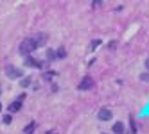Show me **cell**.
I'll use <instances>...</instances> for the list:
<instances>
[{
  "label": "cell",
  "mask_w": 149,
  "mask_h": 134,
  "mask_svg": "<svg viewBox=\"0 0 149 134\" xmlns=\"http://www.w3.org/2000/svg\"><path fill=\"white\" fill-rule=\"evenodd\" d=\"M56 57H59V59L67 57V52H65V48H58V54H56Z\"/></svg>",
  "instance_id": "obj_10"
},
{
  "label": "cell",
  "mask_w": 149,
  "mask_h": 134,
  "mask_svg": "<svg viewBox=\"0 0 149 134\" xmlns=\"http://www.w3.org/2000/svg\"><path fill=\"white\" fill-rule=\"evenodd\" d=\"M101 134H108V132H101Z\"/></svg>",
  "instance_id": "obj_19"
},
{
  "label": "cell",
  "mask_w": 149,
  "mask_h": 134,
  "mask_svg": "<svg viewBox=\"0 0 149 134\" xmlns=\"http://www.w3.org/2000/svg\"><path fill=\"white\" fill-rule=\"evenodd\" d=\"M20 109H22V100H15V102L9 104V113H16Z\"/></svg>",
  "instance_id": "obj_7"
},
{
  "label": "cell",
  "mask_w": 149,
  "mask_h": 134,
  "mask_svg": "<svg viewBox=\"0 0 149 134\" xmlns=\"http://www.w3.org/2000/svg\"><path fill=\"white\" fill-rule=\"evenodd\" d=\"M97 45H99V41H93V43H90V48H95Z\"/></svg>",
  "instance_id": "obj_16"
},
{
  "label": "cell",
  "mask_w": 149,
  "mask_h": 134,
  "mask_svg": "<svg viewBox=\"0 0 149 134\" xmlns=\"http://www.w3.org/2000/svg\"><path fill=\"white\" fill-rule=\"evenodd\" d=\"M131 131L136 132V125H135V120H131Z\"/></svg>",
  "instance_id": "obj_15"
},
{
  "label": "cell",
  "mask_w": 149,
  "mask_h": 134,
  "mask_svg": "<svg viewBox=\"0 0 149 134\" xmlns=\"http://www.w3.org/2000/svg\"><path fill=\"white\" fill-rule=\"evenodd\" d=\"M33 50H36L34 48V45H33V41H31V38H27V39H24L22 43H20V47H18V54H22V56H29Z\"/></svg>",
  "instance_id": "obj_1"
},
{
  "label": "cell",
  "mask_w": 149,
  "mask_h": 134,
  "mask_svg": "<svg viewBox=\"0 0 149 134\" xmlns=\"http://www.w3.org/2000/svg\"><path fill=\"white\" fill-rule=\"evenodd\" d=\"M113 134H124V123L122 122H115L113 123Z\"/></svg>",
  "instance_id": "obj_8"
},
{
  "label": "cell",
  "mask_w": 149,
  "mask_h": 134,
  "mask_svg": "<svg viewBox=\"0 0 149 134\" xmlns=\"http://www.w3.org/2000/svg\"><path fill=\"white\" fill-rule=\"evenodd\" d=\"M31 84V79L27 77V79H22V80H20V86H22V88H27Z\"/></svg>",
  "instance_id": "obj_11"
},
{
  "label": "cell",
  "mask_w": 149,
  "mask_h": 134,
  "mask_svg": "<svg viewBox=\"0 0 149 134\" xmlns=\"http://www.w3.org/2000/svg\"><path fill=\"white\" fill-rule=\"evenodd\" d=\"M47 39H49V36H47L45 32H38V34H34L33 38H31V41H33L34 48H38V47H43V45L47 43Z\"/></svg>",
  "instance_id": "obj_2"
},
{
  "label": "cell",
  "mask_w": 149,
  "mask_h": 134,
  "mask_svg": "<svg viewBox=\"0 0 149 134\" xmlns=\"http://www.w3.org/2000/svg\"><path fill=\"white\" fill-rule=\"evenodd\" d=\"M54 57H56V54L52 50H47V59H54Z\"/></svg>",
  "instance_id": "obj_12"
},
{
  "label": "cell",
  "mask_w": 149,
  "mask_h": 134,
  "mask_svg": "<svg viewBox=\"0 0 149 134\" xmlns=\"http://www.w3.org/2000/svg\"><path fill=\"white\" fill-rule=\"evenodd\" d=\"M2 122L6 123V125H7V123H11V116H9V115H6V116L2 118Z\"/></svg>",
  "instance_id": "obj_13"
},
{
  "label": "cell",
  "mask_w": 149,
  "mask_h": 134,
  "mask_svg": "<svg viewBox=\"0 0 149 134\" xmlns=\"http://www.w3.org/2000/svg\"><path fill=\"white\" fill-rule=\"evenodd\" d=\"M92 86H93L92 77H83V80L77 84V89H81V91H84V89H92Z\"/></svg>",
  "instance_id": "obj_5"
},
{
  "label": "cell",
  "mask_w": 149,
  "mask_h": 134,
  "mask_svg": "<svg viewBox=\"0 0 149 134\" xmlns=\"http://www.w3.org/2000/svg\"><path fill=\"white\" fill-rule=\"evenodd\" d=\"M25 66L41 68V66H43V63H41V61H38V59H34V57H31V56H27V57H25Z\"/></svg>",
  "instance_id": "obj_6"
},
{
  "label": "cell",
  "mask_w": 149,
  "mask_h": 134,
  "mask_svg": "<svg viewBox=\"0 0 149 134\" xmlns=\"http://www.w3.org/2000/svg\"><path fill=\"white\" fill-rule=\"evenodd\" d=\"M146 68H147V70H149V57H147V59H146Z\"/></svg>",
  "instance_id": "obj_17"
},
{
  "label": "cell",
  "mask_w": 149,
  "mask_h": 134,
  "mask_svg": "<svg viewBox=\"0 0 149 134\" xmlns=\"http://www.w3.org/2000/svg\"><path fill=\"white\" fill-rule=\"evenodd\" d=\"M6 75H7L9 79H20V77H22V70H20V68H15L13 65H7V66H6Z\"/></svg>",
  "instance_id": "obj_3"
},
{
  "label": "cell",
  "mask_w": 149,
  "mask_h": 134,
  "mask_svg": "<svg viewBox=\"0 0 149 134\" xmlns=\"http://www.w3.org/2000/svg\"><path fill=\"white\" fill-rule=\"evenodd\" d=\"M140 79H142L144 82H149V74H142V75H140Z\"/></svg>",
  "instance_id": "obj_14"
},
{
  "label": "cell",
  "mask_w": 149,
  "mask_h": 134,
  "mask_svg": "<svg viewBox=\"0 0 149 134\" xmlns=\"http://www.w3.org/2000/svg\"><path fill=\"white\" fill-rule=\"evenodd\" d=\"M111 116H113V113H111L110 109H106V107L99 109V113H97V118H99L101 122H110V120H111Z\"/></svg>",
  "instance_id": "obj_4"
},
{
  "label": "cell",
  "mask_w": 149,
  "mask_h": 134,
  "mask_svg": "<svg viewBox=\"0 0 149 134\" xmlns=\"http://www.w3.org/2000/svg\"><path fill=\"white\" fill-rule=\"evenodd\" d=\"M36 127H38V125H36V122H31L29 125H27V127L24 129V132H25V134H31V132H33V131H34Z\"/></svg>",
  "instance_id": "obj_9"
},
{
  "label": "cell",
  "mask_w": 149,
  "mask_h": 134,
  "mask_svg": "<svg viewBox=\"0 0 149 134\" xmlns=\"http://www.w3.org/2000/svg\"><path fill=\"white\" fill-rule=\"evenodd\" d=\"M0 111H2V104H0Z\"/></svg>",
  "instance_id": "obj_18"
}]
</instances>
